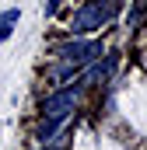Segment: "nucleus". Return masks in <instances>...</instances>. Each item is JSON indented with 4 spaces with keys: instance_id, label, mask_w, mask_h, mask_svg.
Instances as JSON below:
<instances>
[{
    "instance_id": "1",
    "label": "nucleus",
    "mask_w": 147,
    "mask_h": 150,
    "mask_svg": "<svg viewBox=\"0 0 147 150\" xmlns=\"http://www.w3.org/2000/svg\"><path fill=\"white\" fill-rule=\"evenodd\" d=\"M123 11V0H84L70 14V35H88L95 28H105Z\"/></svg>"
},
{
    "instance_id": "2",
    "label": "nucleus",
    "mask_w": 147,
    "mask_h": 150,
    "mask_svg": "<svg viewBox=\"0 0 147 150\" xmlns=\"http://www.w3.org/2000/svg\"><path fill=\"white\" fill-rule=\"evenodd\" d=\"M56 56L63 59V67H60L53 77H67L74 67H84V63L98 59V56H102V42H95V38H91V42L74 38V42H67V45H60V49H56Z\"/></svg>"
},
{
    "instance_id": "3",
    "label": "nucleus",
    "mask_w": 147,
    "mask_h": 150,
    "mask_svg": "<svg viewBox=\"0 0 147 150\" xmlns=\"http://www.w3.org/2000/svg\"><path fill=\"white\" fill-rule=\"evenodd\" d=\"M77 101H81V84H77V87H63V91H56V94H49V98L42 101V119L63 122V119L77 108Z\"/></svg>"
},
{
    "instance_id": "4",
    "label": "nucleus",
    "mask_w": 147,
    "mask_h": 150,
    "mask_svg": "<svg viewBox=\"0 0 147 150\" xmlns=\"http://www.w3.org/2000/svg\"><path fill=\"white\" fill-rule=\"evenodd\" d=\"M18 18H21V11H18V7H14V11H4V14H0V42H4V38L14 32Z\"/></svg>"
},
{
    "instance_id": "5",
    "label": "nucleus",
    "mask_w": 147,
    "mask_h": 150,
    "mask_svg": "<svg viewBox=\"0 0 147 150\" xmlns=\"http://www.w3.org/2000/svg\"><path fill=\"white\" fill-rule=\"evenodd\" d=\"M60 4H63V0H49V4H46V18H53V14L60 11Z\"/></svg>"
}]
</instances>
